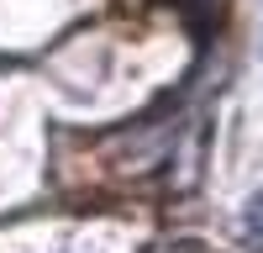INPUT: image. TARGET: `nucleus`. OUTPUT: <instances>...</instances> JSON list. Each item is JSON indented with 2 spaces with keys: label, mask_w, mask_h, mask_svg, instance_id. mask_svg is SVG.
<instances>
[{
  "label": "nucleus",
  "mask_w": 263,
  "mask_h": 253,
  "mask_svg": "<svg viewBox=\"0 0 263 253\" xmlns=\"http://www.w3.org/2000/svg\"><path fill=\"white\" fill-rule=\"evenodd\" d=\"M248 238H253V243H263V195L248 206Z\"/></svg>",
  "instance_id": "obj_1"
}]
</instances>
